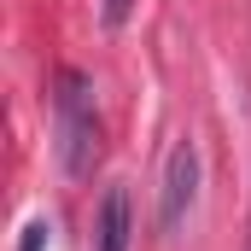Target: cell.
Here are the masks:
<instances>
[{
    "label": "cell",
    "instance_id": "cell-1",
    "mask_svg": "<svg viewBox=\"0 0 251 251\" xmlns=\"http://www.w3.org/2000/svg\"><path fill=\"white\" fill-rule=\"evenodd\" d=\"M53 134H59V164L70 181L94 176L100 164V117H94V88L82 70H64L53 94Z\"/></svg>",
    "mask_w": 251,
    "mask_h": 251
},
{
    "label": "cell",
    "instance_id": "cell-2",
    "mask_svg": "<svg viewBox=\"0 0 251 251\" xmlns=\"http://www.w3.org/2000/svg\"><path fill=\"white\" fill-rule=\"evenodd\" d=\"M193 199H199V146L176 140L164 158V181H158V234H176L187 222Z\"/></svg>",
    "mask_w": 251,
    "mask_h": 251
},
{
    "label": "cell",
    "instance_id": "cell-3",
    "mask_svg": "<svg viewBox=\"0 0 251 251\" xmlns=\"http://www.w3.org/2000/svg\"><path fill=\"white\" fill-rule=\"evenodd\" d=\"M134 246V204L123 187L100 199V222H94V251H128Z\"/></svg>",
    "mask_w": 251,
    "mask_h": 251
},
{
    "label": "cell",
    "instance_id": "cell-5",
    "mask_svg": "<svg viewBox=\"0 0 251 251\" xmlns=\"http://www.w3.org/2000/svg\"><path fill=\"white\" fill-rule=\"evenodd\" d=\"M128 6H134V0H105V18H111V24H123V18H128Z\"/></svg>",
    "mask_w": 251,
    "mask_h": 251
},
{
    "label": "cell",
    "instance_id": "cell-4",
    "mask_svg": "<svg viewBox=\"0 0 251 251\" xmlns=\"http://www.w3.org/2000/svg\"><path fill=\"white\" fill-rule=\"evenodd\" d=\"M47 246V228H41V222H35V228H29V234H24V251H41Z\"/></svg>",
    "mask_w": 251,
    "mask_h": 251
}]
</instances>
